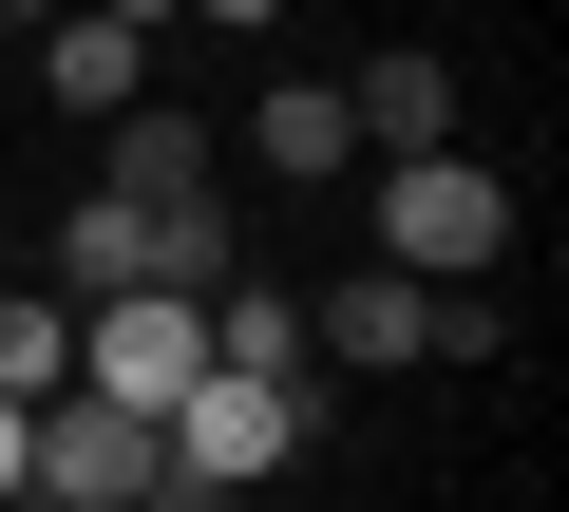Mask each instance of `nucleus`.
Here are the masks:
<instances>
[{
  "label": "nucleus",
  "mask_w": 569,
  "mask_h": 512,
  "mask_svg": "<svg viewBox=\"0 0 569 512\" xmlns=\"http://www.w3.org/2000/svg\"><path fill=\"white\" fill-rule=\"evenodd\" d=\"M228 512H305V493H228Z\"/></svg>",
  "instance_id": "16"
},
{
  "label": "nucleus",
  "mask_w": 569,
  "mask_h": 512,
  "mask_svg": "<svg viewBox=\"0 0 569 512\" xmlns=\"http://www.w3.org/2000/svg\"><path fill=\"white\" fill-rule=\"evenodd\" d=\"M96 190H114V209H190V190H228V133L171 114V96H133V114L96 133Z\"/></svg>",
  "instance_id": "4"
},
{
  "label": "nucleus",
  "mask_w": 569,
  "mask_h": 512,
  "mask_svg": "<svg viewBox=\"0 0 569 512\" xmlns=\"http://www.w3.org/2000/svg\"><path fill=\"white\" fill-rule=\"evenodd\" d=\"M39 96H58L77 133H114V114L152 96V39H114V20H77V0H58V20H39Z\"/></svg>",
  "instance_id": "6"
},
{
  "label": "nucleus",
  "mask_w": 569,
  "mask_h": 512,
  "mask_svg": "<svg viewBox=\"0 0 569 512\" xmlns=\"http://www.w3.org/2000/svg\"><path fill=\"white\" fill-rule=\"evenodd\" d=\"M342 114H361V152H380V171H399V152H456V58H418V39H399V58H361V77H342Z\"/></svg>",
  "instance_id": "7"
},
{
  "label": "nucleus",
  "mask_w": 569,
  "mask_h": 512,
  "mask_svg": "<svg viewBox=\"0 0 569 512\" xmlns=\"http://www.w3.org/2000/svg\"><path fill=\"white\" fill-rule=\"evenodd\" d=\"M39 20H58V0H0V39H39Z\"/></svg>",
  "instance_id": "13"
},
{
  "label": "nucleus",
  "mask_w": 569,
  "mask_h": 512,
  "mask_svg": "<svg viewBox=\"0 0 569 512\" xmlns=\"http://www.w3.org/2000/svg\"><path fill=\"white\" fill-rule=\"evenodd\" d=\"M209 380H323V361H305V304L228 267V285H209Z\"/></svg>",
  "instance_id": "10"
},
{
  "label": "nucleus",
  "mask_w": 569,
  "mask_h": 512,
  "mask_svg": "<svg viewBox=\"0 0 569 512\" xmlns=\"http://www.w3.org/2000/svg\"><path fill=\"white\" fill-rule=\"evenodd\" d=\"M20 493H39V512H152V418L39 399V418H20Z\"/></svg>",
  "instance_id": "3"
},
{
  "label": "nucleus",
  "mask_w": 569,
  "mask_h": 512,
  "mask_svg": "<svg viewBox=\"0 0 569 512\" xmlns=\"http://www.w3.org/2000/svg\"><path fill=\"white\" fill-rule=\"evenodd\" d=\"M493 247H512V171H475V152H399L380 171V267L399 285H493Z\"/></svg>",
  "instance_id": "1"
},
{
  "label": "nucleus",
  "mask_w": 569,
  "mask_h": 512,
  "mask_svg": "<svg viewBox=\"0 0 569 512\" xmlns=\"http://www.w3.org/2000/svg\"><path fill=\"white\" fill-rule=\"evenodd\" d=\"M152 285H171V304H209V285H228V190L152 209Z\"/></svg>",
  "instance_id": "12"
},
{
  "label": "nucleus",
  "mask_w": 569,
  "mask_h": 512,
  "mask_svg": "<svg viewBox=\"0 0 569 512\" xmlns=\"http://www.w3.org/2000/svg\"><path fill=\"white\" fill-rule=\"evenodd\" d=\"M209 380V304H171V285H133V304H77V399H114V418H171Z\"/></svg>",
  "instance_id": "2"
},
{
  "label": "nucleus",
  "mask_w": 569,
  "mask_h": 512,
  "mask_svg": "<svg viewBox=\"0 0 569 512\" xmlns=\"http://www.w3.org/2000/svg\"><path fill=\"white\" fill-rule=\"evenodd\" d=\"M133 285H152V209L77 190V209H58V304H133Z\"/></svg>",
  "instance_id": "9"
},
{
  "label": "nucleus",
  "mask_w": 569,
  "mask_h": 512,
  "mask_svg": "<svg viewBox=\"0 0 569 512\" xmlns=\"http://www.w3.org/2000/svg\"><path fill=\"white\" fill-rule=\"evenodd\" d=\"M418 304H437V285L361 267V285H323V304H305V361H342V380H399V361H418Z\"/></svg>",
  "instance_id": "8"
},
{
  "label": "nucleus",
  "mask_w": 569,
  "mask_h": 512,
  "mask_svg": "<svg viewBox=\"0 0 569 512\" xmlns=\"http://www.w3.org/2000/svg\"><path fill=\"white\" fill-rule=\"evenodd\" d=\"M77 399V304H0V418Z\"/></svg>",
  "instance_id": "11"
},
{
  "label": "nucleus",
  "mask_w": 569,
  "mask_h": 512,
  "mask_svg": "<svg viewBox=\"0 0 569 512\" xmlns=\"http://www.w3.org/2000/svg\"><path fill=\"white\" fill-rule=\"evenodd\" d=\"M190 20H284V0H190Z\"/></svg>",
  "instance_id": "14"
},
{
  "label": "nucleus",
  "mask_w": 569,
  "mask_h": 512,
  "mask_svg": "<svg viewBox=\"0 0 569 512\" xmlns=\"http://www.w3.org/2000/svg\"><path fill=\"white\" fill-rule=\"evenodd\" d=\"M247 171H284V190L361 171V114H342V77H266V96H247Z\"/></svg>",
  "instance_id": "5"
},
{
  "label": "nucleus",
  "mask_w": 569,
  "mask_h": 512,
  "mask_svg": "<svg viewBox=\"0 0 569 512\" xmlns=\"http://www.w3.org/2000/svg\"><path fill=\"white\" fill-rule=\"evenodd\" d=\"M0 493H20V418H0Z\"/></svg>",
  "instance_id": "15"
}]
</instances>
